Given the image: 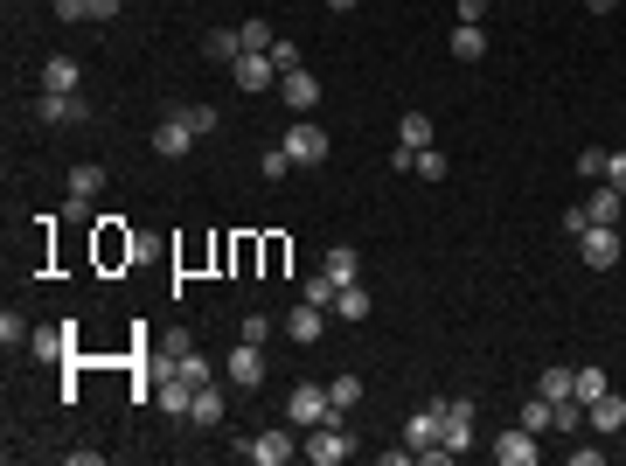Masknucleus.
Listing matches in <instances>:
<instances>
[{
    "instance_id": "nucleus-1",
    "label": "nucleus",
    "mask_w": 626,
    "mask_h": 466,
    "mask_svg": "<svg viewBox=\"0 0 626 466\" xmlns=\"http://www.w3.org/2000/svg\"><path fill=\"white\" fill-rule=\"evenodd\" d=\"M578 258L592 265V272H613L626 258V237H620V223H592V230H578Z\"/></svg>"
},
{
    "instance_id": "nucleus-2",
    "label": "nucleus",
    "mask_w": 626,
    "mask_h": 466,
    "mask_svg": "<svg viewBox=\"0 0 626 466\" xmlns=\"http://www.w3.org/2000/svg\"><path fill=\"white\" fill-rule=\"evenodd\" d=\"M320 418H341V411L327 404V383H293V397H286V425H293V432H313Z\"/></svg>"
},
{
    "instance_id": "nucleus-3",
    "label": "nucleus",
    "mask_w": 626,
    "mask_h": 466,
    "mask_svg": "<svg viewBox=\"0 0 626 466\" xmlns=\"http://www.w3.org/2000/svg\"><path fill=\"white\" fill-rule=\"evenodd\" d=\"M300 453H307L313 466H341L348 453H355V439H348V425H341V418H320V425L307 432V446H300Z\"/></svg>"
},
{
    "instance_id": "nucleus-4",
    "label": "nucleus",
    "mask_w": 626,
    "mask_h": 466,
    "mask_svg": "<svg viewBox=\"0 0 626 466\" xmlns=\"http://www.w3.org/2000/svg\"><path fill=\"white\" fill-rule=\"evenodd\" d=\"M327 147H334L327 126H313V119H293V126H286V154H293V167H320Z\"/></svg>"
},
{
    "instance_id": "nucleus-5",
    "label": "nucleus",
    "mask_w": 626,
    "mask_h": 466,
    "mask_svg": "<svg viewBox=\"0 0 626 466\" xmlns=\"http://www.w3.org/2000/svg\"><path fill=\"white\" fill-rule=\"evenodd\" d=\"M439 446L460 460L473 446V397H446V418H439Z\"/></svg>"
},
{
    "instance_id": "nucleus-6",
    "label": "nucleus",
    "mask_w": 626,
    "mask_h": 466,
    "mask_svg": "<svg viewBox=\"0 0 626 466\" xmlns=\"http://www.w3.org/2000/svg\"><path fill=\"white\" fill-rule=\"evenodd\" d=\"M223 369H230V383H237V390H258V383H265V341H237Z\"/></svg>"
},
{
    "instance_id": "nucleus-7",
    "label": "nucleus",
    "mask_w": 626,
    "mask_h": 466,
    "mask_svg": "<svg viewBox=\"0 0 626 466\" xmlns=\"http://www.w3.org/2000/svg\"><path fill=\"white\" fill-rule=\"evenodd\" d=\"M494 460H501V466H536V460H543V446H536L529 425H508V432L494 439Z\"/></svg>"
},
{
    "instance_id": "nucleus-8",
    "label": "nucleus",
    "mask_w": 626,
    "mask_h": 466,
    "mask_svg": "<svg viewBox=\"0 0 626 466\" xmlns=\"http://www.w3.org/2000/svg\"><path fill=\"white\" fill-rule=\"evenodd\" d=\"M35 119H42V126H84L91 105H84V98H63V91H42V98H35Z\"/></svg>"
},
{
    "instance_id": "nucleus-9",
    "label": "nucleus",
    "mask_w": 626,
    "mask_h": 466,
    "mask_svg": "<svg viewBox=\"0 0 626 466\" xmlns=\"http://www.w3.org/2000/svg\"><path fill=\"white\" fill-rule=\"evenodd\" d=\"M244 453H251L258 466H286L293 453H300V446H293V425H279V432H258V439H251Z\"/></svg>"
},
{
    "instance_id": "nucleus-10",
    "label": "nucleus",
    "mask_w": 626,
    "mask_h": 466,
    "mask_svg": "<svg viewBox=\"0 0 626 466\" xmlns=\"http://www.w3.org/2000/svg\"><path fill=\"white\" fill-rule=\"evenodd\" d=\"M279 98H286V112H313L320 105V77L313 70H286L279 77Z\"/></svg>"
},
{
    "instance_id": "nucleus-11",
    "label": "nucleus",
    "mask_w": 626,
    "mask_h": 466,
    "mask_svg": "<svg viewBox=\"0 0 626 466\" xmlns=\"http://www.w3.org/2000/svg\"><path fill=\"white\" fill-rule=\"evenodd\" d=\"M230 77H237V91H272V84H279V63H272V56H237Z\"/></svg>"
},
{
    "instance_id": "nucleus-12",
    "label": "nucleus",
    "mask_w": 626,
    "mask_h": 466,
    "mask_svg": "<svg viewBox=\"0 0 626 466\" xmlns=\"http://www.w3.org/2000/svg\"><path fill=\"white\" fill-rule=\"evenodd\" d=\"M439 418H446V397H432V404H425V411H418V418L404 425V446H411V453L439 446Z\"/></svg>"
},
{
    "instance_id": "nucleus-13",
    "label": "nucleus",
    "mask_w": 626,
    "mask_h": 466,
    "mask_svg": "<svg viewBox=\"0 0 626 466\" xmlns=\"http://www.w3.org/2000/svg\"><path fill=\"white\" fill-rule=\"evenodd\" d=\"M188 147H195V126H188L181 112H174V119H160V126H154V154H160V160H181Z\"/></svg>"
},
{
    "instance_id": "nucleus-14",
    "label": "nucleus",
    "mask_w": 626,
    "mask_h": 466,
    "mask_svg": "<svg viewBox=\"0 0 626 466\" xmlns=\"http://www.w3.org/2000/svg\"><path fill=\"white\" fill-rule=\"evenodd\" d=\"M77 84H84V63H77V56H49V63H42V91L77 98Z\"/></svg>"
},
{
    "instance_id": "nucleus-15",
    "label": "nucleus",
    "mask_w": 626,
    "mask_h": 466,
    "mask_svg": "<svg viewBox=\"0 0 626 466\" xmlns=\"http://www.w3.org/2000/svg\"><path fill=\"white\" fill-rule=\"evenodd\" d=\"M286 334H293L300 348H313V341H327V313H320V307H307V300H300V307L286 313Z\"/></svg>"
},
{
    "instance_id": "nucleus-16",
    "label": "nucleus",
    "mask_w": 626,
    "mask_h": 466,
    "mask_svg": "<svg viewBox=\"0 0 626 466\" xmlns=\"http://www.w3.org/2000/svg\"><path fill=\"white\" fill-rule=\"evenodd\" d=\"M369 313H376V300H369V286H362V279H348V286L334 293V320H348V327H355V320H369Z\"/></svg>"
},
{
    "instance_id": "nucleus-17",
    "label": "nucleus",
    "mask_w": 626,
    "mask_h": 466,
    "mask_svg": "<svg viewBox=\"0 0 626 466\" xmlns=\"http://www.w3.org/2000/svg\"><path fill=\"white\" fill-rule=\"evenodd\" d=\"M397 147H404V154H425V147H439V133H432V112H404V126H397Z\"/></svg>"
},
{
    "instance_id": "nucleus-18",
    "label": "nucleus",
    "mask_w": 626,
    "mask_h": 466,
    "mask_svg": "<svg viewBox=\"0 0 626 466\" xmlns=\"http://www.w3.org/2000/svg\"><path fill=\"white\" fill-rule=\"evenodd\" d=\"M320 272H327V279H341V286H348V279H362L355 244H327V251H320Z\"/></svg>"
},
{
    "instance_id": "nucleus-19",
    "label": "nucleus",
    "mask_w": 626,
    "mask_h": 466,
    "mask_svg": "<svg viewBox=\"0 0 626 466\" xmlns=\"http://www.w3.org/2000/svg\"><path fill=\"white\" fill-rule=\"evenodd\" d=\"M606 390H613V383H606V369H599V362H585V369H571V397H578L585 411H592V404H599Z\"/></svg>"
},
{
    "instance_id": "nucleus-20",
    "label": "nucleus",
    "mask_w": 626,
    "mask_h": 466,
    "mask_svg": "<svg viewBox=\"0 0 626 466\" xmlns=\"http://www.w3.org/2000/svg\"><path fill=\"white\" fill-rule=\"evenodd\" d=\"M585 216H592V223H620V216H626V195H620V188H606V181H592Z\"/></svg>"
},
{
    "instance_id": "nucleus-21",
    "label": "nucleus",
    "mask_w": 626,
    "mask_h": 466,
    "mask_svg": "<svg viewBox=\"0 0 626 466\" xmlns=\"http://www.w3.org/2000/svg\"><path fill=\"white\" fill-rule=\"evenodd\" d=\"M585 425H592V432H620V425H626V397H620V390H606V397L585 411Z\"/></svg>"
},
{
    "instance_id": "nucleus-22",
    "label": "nucleus",
    "mask_w": 626,
    "mask_h": 466,
    "mask_svg": "<svg viewBox=\"0 0 626 466\" xmlns=\"http://www.w3.org/2000/svg\"><path fill=\"white\" fill-rule=\"evenodd\" d=\"M453 56H460V63H480V56H487V28H480V21H453Z\"/></svg>"
},
{
    "instance_id": "nucleus-23",
    "label": "nucleus",
    "mask_w": 626,
    "mask_h": 466,
    "mask_svg": "<svg viewBox=\"0 0 626 466\" xmlns=\"http://www.w3.org/2000/svg\"><path fill=\"white\" fill-rule=\"evenodd\" d=\"M70 327H42V334H28V355L35 362H70V341H63Z\"/></svg>"
},
{
    "instance_id": "nucleus-24",
    "label": "nucleus",
    "mask_w": 626,
    "mask_h": 466,
    "mask_svg": "<svg viewBox=\"0 0 626 466\" xmlns=\"http://www.w3.org/2000/svg\"><path fill=\"white\" fill-rule=\"evenodd\" d=\"M188 425H223V390H209V383H195V404H188Z\"/></svg>"
},
{
    "instance_id": "nucleus-25",
    "label": "nucleus",
    "mask_w": 626,
    "mask_h": 466,
    "mask_svg": "<svg viewBox=\"0 0 626 466\" xmlns=\"http://www.w3.org/2000/svg\"><path fill=\"white\" fill-rule=\"evenodd\" d=\"M70 195L98 202V195H105V167H98V160H77V167H70Z\"/></svg>"
},
{
    "instance_id": "nucleus-26",
    "label": "nucleus",
    "mask_w": 626,
    "mask_h": 466,
    "mask_svg": "<svg viewBox=\"0 0 626 466\" xmlns=\"http://www.w3.org/2000/svg\"><path fill=\"white\" fill-rule=\"evenodd\" d=\"M154 397H160V411H167V418H188V404H195V383H181V376H167V383H160Z\"/></svg>"
},
{
    "instance_id": "nucleus-27",
    "label": "nucleus",
    "mask_w": 626,
    "mask_h": 466,
    "mask_svg": "<svg viewBox=\"0 0 626 466\" xmlns=\"http://www.w3.org/2000/svg\"><path fill=\"white\" fill-rule=\"evenodd\" d=\"M334 293H341V279H327V272H320V279H300V300L320 307V313H334Z\"/></svg>"
},
{
    "instance_id": "nucleus-28",
    "label": "nucleus",
    "mask_w": 626,
    "mask_h": 466,
    "mask_svg": "<svg viewBox=\"0 0 626 466\" xmlns=\"http://www.w3.org/2000/svg\"><path fill=\"white\" fill-rule=\"evenodd\" d=\"M237 42H244V56H265L279 35H272V21H237Z\"/></svg>"
},
{
    "instance_id": "nucleus-29",
    "label": "nucleus",
    "mask_w": 626,
    "mask_h": 466,
    "mask_svg": "<svg viewBox=\"0 0 626 466\" xmlns=\"http://www.w3.org/2000/svg\"><path fill=\"white\" fill-rule=\"evenodd\" d=\"M327 404H334V411L348 418V411L362 404V376H334V383H327Z\"/></svg>"
},
{
    "instance_id": "nucleus-30",
    "label": "nucleus",
    "mask_w": 626,
    "mask_h": 466,
    "mask_svg": "<svg viewBox=\"0 0 626 466\" xmlns=\"http://www.w3.org/2000/svg\"><path fill=\"white\" fill-rule=\"evenodd\" d=\"M522 425H529V432H557V404L529 390V404H522Z\"/></svg>"
},
{
    "instance_id": "nucleus-31",
    "label": "nucleus",
    "mask_w": 626,
    "mask_h": 466,
    "mask_svg": "<svg viewBox=\"0 0 626 466\" xmlns=\"http://www.w3.org/2000/svg\"><path fill=\"white\" fill-rule=\"evenodd\" d=\"M411 174H418V181H446V174H453V160L439 154V147H425V154L411 160Z\"/></svg>"
},
{
    "instance_id": "nucleus-32",
    "label": "nucleus",
    "mask_w": 626,
    "mask_h": 466,
    "mask_svg": "<svg viewBox=\"0 0 626 466\" xmlns=\"http://www.w3.org/2000/svg\"><path fill=\"white\" fill-rule=\"evenodd\" d=\"M209 56H216V63H237V56H244L237 28H209Z\"/></svg>"
},
{
    "instance_id": "nucleus-33",
    "label": "nucleus",
    "mask_w": 626,
    "mask_h": 466,
    "mask_svg": "<svg viewBox=\"0 0 626 466\" xmlns=\"http://www.w3.org/2000/svg\"><path fill=\"white\" fill-rule=\"evenodd\" d=\"M536 397L564 404V397H571V369H543V376H536Z\"/></svg>"
},
{
    "instance_id": "nucleus-34",
    "label": "nucleus",
    "mask_w": 626,
    "mask_h": 466,
    "mask_svg": "<svg viewBox=\"0 0 626 466\" xmlns=\"http://www.w3.org/2000/svg\"><path fill=\"white\" fill-rule=\"evenodd\" d=\"M258 174H265V181H286V174H293V154H286V140H279V147H265Z\"/></svg>"
},
{
    "instance_id": "nucleus-35",
    "label": "nucleus",
    "mask_w": 626,
    "mask_h": 466,
    "mask_svg": "<svg viewBox=\"0 0 626 466\" xmlns=\"http://www.w3.org/2000/svg\"><path fill=\"white\" fill-rule=\"evenodd\" d=\"M181 119H188V126H195V140H209V133H216V126H223V112H216V105H188V112H181Z\"/></svg>"
},
{
    "instance_id": "nucleus-36",
    "label": "nucleus",
    "mask_w": 626,
    "mask_h": 466,
    "mask_svg": "<svg viewBox=\"0 0 626 466\" xmlns=\"http://www.w3.org/2000/svg\"><path fill=\"white\" fill-rule=\"evenodd\" d=\"M578 425H585V404H578V397H564V404H557V432H564V439H578Z\"/></svg>"
},
{
    "instance_id": "nucleus-37",
    "label": "nucleus",
    "mask_w": 626,
    "mask_h": 466,
    "mask_svg": "<svg viewBox=\"0 0 626 466\" xmlns=\"http://www.w3.org/2000/svg\"><path fill=\"white\" fill-rule=\"evenodd\" d=\"M578 181H606V147H585L578 154Z\"/></svg>"
},
{
    "instance_id": "nucleus-38",
    "label": "nucleus",
    "mask_w": 626,
    "mask_h": 466,
    "mask_svg": "<svg viewBox=\"0 0 626 466\" xmlns=\"http://www.w3.org/2000/svg\"><path fill=\"white\" fill-rule=\"evenodd\" d=\"M237 341H272V313H244V327H237Z\"/></svg>"
},
{
    "instance_id": "nucleus-39",
    "label": "nucleus",
    "mask_w": 626,
    "mask_h": 466,
    "mask_svg": "<svg viewBox=\"0 0 626 466\" xmlns=\"http://www.w3.org/2000/svg\"><path fill=\"white\" fill-rule=\"evenodd\" d=\"M265 56H272V63H279V77H286V70H300V49H293V42H286V35H279V42H272V49H265Z\"/></svg>"
},
{
    "instance_id": "nucleus-40",
    "label": "nucleus",
    "mask_w": 626,
    "mask_h": 466,
    "mask_svg": "<svg viewBox=\"0 0 626 466\" xmlns=\"http://www.w3.org/2000/svg\"><path fill=\"white\" fill-rule=\"evenodd\" d=\"M56 7V21H91V0H49Z\"/></svg>"
},
{
    "instance_id": "nucleus-41",
    "label": "nucleus",
    "mask_w": 626,
    "mask_h": 466,
    "mask_svg": "<svg viewBox=\"0 0 626 466\" xmlns=\"http://www.w3.org/2000/svg\"><path fill=\"white\" fill-rule=\"evenodd\" d=\"M21 334H28V320H21V313H14V307H7V313H0V341H7V348H14V341H21Z\"/></svg>"
},
{
    "instance_id": "nucleus-42",
    "label": "nucleus",
    "mask_w": 626,
    "mask_h": 466,
    "mask_svg": "<svg viewBox=\"0 0 626 466\" xmlns=\"http://www.w3.org/2000/svg\"><path fill=\"white\" fill-rule=\"evenodd\" d=\"M606 188H620L626 195V154H606Z\"/></svg>"
},
{
    "instance_id": "nucleus-43",
    "label": "nucleus",
    "mask_w": 626,
    "mask_h": 466,
    "mask_svg": "<svg viewBox=\"0 0 626 466\" xmlns=\"http://www.w3.org/2000/svg\"><path fill=\"white\" fill-rule=\"evenodd\" d=\"M119 7L126 0H91V21H119Z\"/></svg>"
},
{
    "instance_id": "nucleus-44",
    "label": "nucleus",
    "mask_w": 626,
    "mask_h": 466,
    "mask_svg": "<svg viewBox=\"0 0 626 466\" xmlns=\"http://www.w3.org/2000/svg\"><path fill=\"white\" fill-rule=\"evenodd\" d=\"M487 7L494 0H460V21H487Z\"/></svg>"
},
{
    "instance_id": "nucleus-45",
    "label": "nucleus",
    "mask_w": 626,
    "mask_h": 466,
    "mask_svg": "<svg viewBox=\"0 0 626 466\" xmlns=\"http://www.w3.org/2000/svg\"><path fill=\"white\" fill-rule=\"evenodd\" d=\"M585 7H592V14H613V7H620V0H585Z\"/></svg>"
},
{
    "instance_id": "nucleus-46",
    "label": "nucleus",
    "mask_w": 626,
    "mask_h": 466,
    "mask_svg": "<svg viewBox=\"0 0 626 466\" xmlns=\"http://www.w3.org/2000/svg\"><path fill=\"white\" fill-rule=\"evenodd\" d=\"M327 7H341V14H348V7H355V0H327Z\"/></svg>"
}]
</instances>
